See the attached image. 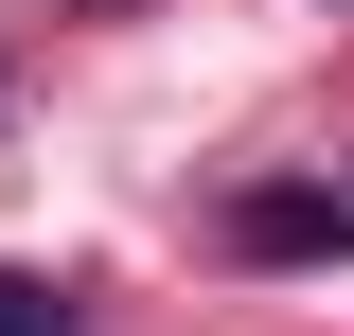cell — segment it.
<instances>
[{
	"label": "cell",
	"mask_w": 354,
	"mask_h": 336,
	"mask_svg": "<svg viewBox=\"0 0 354 336\" xmlns=\"http://www.w3.org/2000/svg\"><path fill=\"white\" fill-rule=\"evenodd\" d=\"M230 248H266V265H301V248H354V195H248V212H230Z\"/></svg>",
	"instance_id": "6da1fadb"
},
{
	"label": "cell",
	"mask_w": 354,
	"mask_h": 336,
	"mask_svg": "<svg viewBox=\"0 0 354 336\" xmlns=\"http://www.w3.org/2000/svg\"><path fill=\"white\" fill-rule=\"evenodd\" d=\"M71 319H88L71 283H36V265H0V336H71Z\"/></svg>",
	"instance_id": "7a4b0ae2"
},
{
	"label": "cell",
	"mask_w": 354,
	"mask_h": 336,
	"mask_svg": "<svg viewBox=\"0 0 354 336\" xmlns=\"http://www.w3.org/2000/svg\"><path fill=\"white\" fill-rule=\"evenodd\" d=\"M0 88H18V71H0Z\"/></svg>",
	"instance_id": "3957f363"
}]
</instances>
